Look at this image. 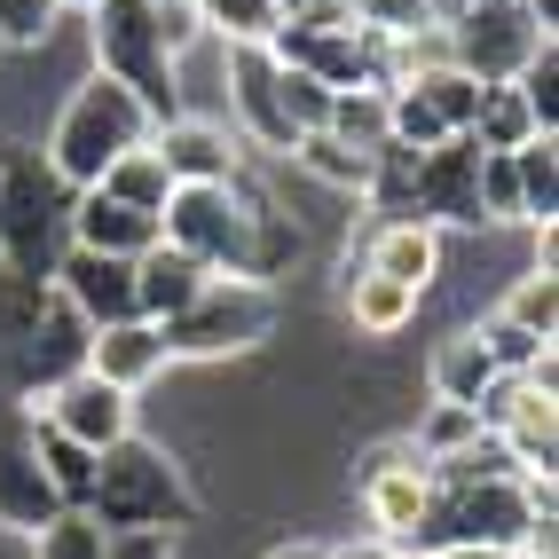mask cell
I'll list each match as a JSON object with an SVG mask.
<instances>
[{
    "mask_svg": "<svg viewBox=\"0 0 559 559\" xmlns=\"http://www.w3.org/2000/svg\"><path fill=\"white\" fill-rule=\"evenodd\" d=\"M95 528H158V536H181L198 520V489H190V473H181L166 457V441H142L127 433L119 450H103L95 457V489L80 504Z\"/></svg>",
    "mask_w": 559,
    "mask_h": 559,
    "instance_id": "1",
    "label": "cell"
},
{
    "mask_svg": "<svg viewBox=\"0 0 559 559\" xmlns=\"http://www.w3.org/2000/svg\"><path fill=\"white\" fill-rule=\"evenodd\" d=\"M151 127H158V119H151V110H142L119 80L87 71V80L71 87V103L56 110V127H48V174L80 198V190H95V181L119 166L127 151H142Z\"/></svg>",
    "mask_w": 559,
    "mask_h": 559,
    "instance_id": "2",
    "label": "cell"
},
{
    "mask_svg": "<svg viewBox=\"0 0 559 559\" xmlns=\"http://www.w3.org/2000/svg\"><path fill=\"white\" fill-rule=\"evenodd\" d=\"M87 40H95V71L119 80L151 119H181V63L166 56V24L151 0H103L87 16Z\"/></svg>",
    "mask_w": 559,
    "mask_h": 559,
    "instance_id": "3",
    "label": "cell"
},
{
    "mask_svg": "<svg viewBox=\"0 0 559 559\" xmlns=\"http://www.w3.org/2000/svg\"><path fill=\"white\" fill-rule=\"evenodd\" d=\"M276 331V284H252V276H205L198 300L158 323V340L174 362H221V355H245Z\"/></svg>",
    "mask_w": 559,
    "mask_h": 559,
    "instance_id": "4",
    "label": "cell"
},
{
    "mask_svg": "<svg viewBox=\"0 0 559 559\" xmlns=\"http://www.w3.org/2000/svg\"><path fill=\"white\" fill-rule=\"evenodd\" d=\"M536 528V504L520 480H457V489H433L426 520H418V544L409 551H450V544H497L520 551Z\"/></svg>",
    "mask_w": 559,
    "mask_h": 559,
    "instance_id": "5",
    "label": "cell"
},
{
    "mask_svg": "<svg viewBox=\"0 0 559 559\" xmlns=\"http://www.w3.org/2000/svg\"><path fill=\"white\" fill-rule=\"evenodd\" d=\"M56 520H63V497L48 489V465H40V418L24 402H0V528L40 536Z\"/></svg>",
    "mask_w": 559,
    "mask_h": 559,
    "instance_id": "6",
    "label": "cell"
},
{
    "mask_svg": "<svg viewBox=\"0 0 559 559\" xmlns=\"http://www.w3.org/2000/svg\"><path fill=\"white\" fill-rule=\"evenodd\" d=\"M40 426H56L63 441H80V450H119V441L134 433V394H119V386H103L95 370H71V379H56V386H40L24 402Z\"/></svg>",
    "mask_w": 559,
    "mask_h": 559,
    "instance_id": "7",
    "label": "cell"
},
{
    "mask_svg": "<svg viewBox=\"0 0 559 559\" xmlns=\"http://www.w3.org/2000/svg\"><path fill=\"white\" fill-rule=\"evenodd\" d=\"M441 40H450V63L473 71L480 87H504L536 48H551L544 32L528 24V9H520V0H512V9H465L457 24H441Z\"/></svg>",
    "mask_w": 559,
    "mask_h": 559,
    "instance_id": "8",
    "label": "cell"
},
{
    "mask_svg": "<svg viewBox=\"0 0 559 559\" xmlns=\"http://www.w3.org/2000/svg\"><path fill=\"white\" fill-rule=\"evenodd\" d=\"M151 151H158V166L174 174V190H221V181H245V142H237V127L198 119V110L158 119V127H151Z\"/></svg>",
    "mask_w": 559,
    "mask_h": 559,
    "instance_id": "9",
    "label": "cell"
},
{
    "mask_svg": "<svg viewBox=\"0 0 559 559\" xmlns=\"http://www.w3.org/2000/svg\"><path fill=\"white\" fill-rule=\"evenodd\" d=\"M284 63L269 48H229V110H237V142L245 151H276L292 158V142H300V127H292V110L276 95Z\"/></svg>",
    "mask_w": 559,
    "mask_h": 559,
    "instance_id": "10",
    "label": "cell"
},
{
    "mask_svg": "<svg viewBox=\"0 0 559 559\" xmlns=\"http://www.w3.org/2000/svg\"><path fill=\"white\" fill-rule=\"evenodd\" d=\"M56 292H63V308L80 316L87 331L134 323V260H103V252H71V245H63Z\"/></svg>",
    "mask_w": 559,
    "mask_h": 559,
    "instance_id": "11",
    "label": "cell"
},
{
    "mask_svg": "<svg viewBox=\"0 0 559 559\" xmlns=\"http://www.w3.org/2000/svg\"><path fill=\"white\" fill-rule=\"evenodd\" d=\"M418 221H480V142L450 134L441 151H418Z\"/></svg>",
    "mask_w": 559,
    "mask_h": 559,
    "instance_id": "12",
    "label": "cell"
},
{
    "mask_svg": "<svg viewBox=\"0 0 559 559\" xmlns=\"http://www.w3.org/2000/svg\"><path fill=\"white\" fill-rule=\"evenodd\" d=\"M63 237H71V252L142 260V252L158 245V221L134 213V205H119V198H103V190H80V198H71V213H63Z\"/></svg>",
    "mask_w": 559,
    "mask_h": 559,
    "instance_id": "13",
    "label": "cell"
},
{
    "mask_svg": "<svg viewBox=\"0 0 559 559\" xmlns=\"http://www.w3.org/2000/svg\"><path fill=\"white\" fill-rule=\"evenodd\" d=\"M166 340H158V323H110V331H87V362L80 370H95L103 386H119V394H142L151 379H166Z\"/></svg>",
    "mask_w": 559,
    "mask_h": 559,
    "instance_id": "14",
    "label": "cell"
},
{
    "mask_svg": "<svg viewBox=\"0 0 559 559\" xmlns=\"http://www.w3.org/2000/svg\"><path fill=\"white\" fill-rule=\"evenodd\" d=\"M355 489H362V512H370V536H379V544H394V551L418 544V520H426V504H433V473H426V465L370 473V480H355Z\"/></svg>",
    "mask_w": 559,
    "mask_h": 559,
    "instance_id": "15",
    "label": "cell"
},
{
    "mask_svg": "<svg viewBox=\"0 0 559 559\" xmlns=\"http://www.w3.org/2000/svg\"><path fill=\"white\" fill-rule=\"evenodd\" d=\"M362 269L426 300V284L441 276V229H426V221H379L362 245Z\"/></svg>",
    "mask_w": 559,
    "mask_h": 559,
    "instance_id": "16",
    "label": "cell"
},
{
    "mask_svg": "<svg viewBox=\"0 0 559 559\" xmlns=\"http://www.w3.org/2000/svg\"><path fill=\"white\" fill-rule=\"evenodd\" d=\"M213 269H198L190 252H174V245H151L134 260V316L142 323H166V316H181L198 300V284H205Z\"/></svg>",
    "mask_w": 559,
    "mask_h": 559,
    "instance_id": "17",
    "label": "cell"
},
{
    "mask_svg": "<svg viewBox=\"0 0 559 559\" xmlns=\"http://www.w3.org/2000/svg\"><path fill=\"white\" fill-rule=\"evenodd\" d=\"M489 379H504V370L489 362V347L473 340V331H450V340H433V355H426V386H433V402H480L489 394Z\"/></svg>",
    "mask_w": 559,
    "mask_h": 559,
    "instance_id": "18",
    "label": "cell"
},
{
    "mask_svg": "<svg viewBox=\"0 0 559 559\" xmlns=\"http://www.w3.org/2000/svg\"><path fill=\"white\" fill-rule=\"evenodd\" d=\"M347 323H355V340H402L418 323V292H402L370 269H347Z\"/></svg>",
    "mask_w": 559,
    "mask_h": 559,
    "instance_id": "19",
    "label": "cell"
},
{
    "mask_svg": "<svg viewBox=\"0 0 559 559\" xmlns=\"http://www.w3.org/2000/svg\"><path fill=\"white\" fill-rule=\"evenodd\" d=\"M512 181H520V221H528V229H559V134L520 142Z\"/></svg>",
    "mask_w": 559,
    "mask_h": 559,
    "instance_id": "20",
    "label": "cell"
},
{
    "mask_svg": "<svg viewBox=\"0 0 559 559\" xmlns=\"http://www.w3.org/2000/svg\"><path fill=\"white\" fill-rule=\"evenodd\" d=\"M190 9H198V32L221 48H269L284 24V0H190Z\"/></svg>",
    "mask_w": 559,
    "mask_h": 559,
    "instance_id": "21",
    "label": "cell"
},
{
    "mask_svg": "<svg viewBox=\"0 0 559 559\" xmlns=\"http://www.w3.org/2000/svg\"><path fill=\"white\" fill-rule=\"evenodd\" d=\"M402 87H418V103H426L450 134H473V110H480V80H473V71H457V63H426V71H409Z\"/></svg>",
    "mask_w": 559,
    "mask_h": 559,
    "instance_id": "22",
    "label": "cell"
},
{
    "mask_svg": "<svg viewBox=\"0 0 559 559\" xmlns=\"http://www.w3.org/2000/svg\"><path fill=\"white\" fill-rule=\"evenodd\" d=\"M95 190H103V198H119V205H134V213H151V221H158V213H166V198H174V174L158 166V151H151V142H142V151H127L119 166H110V174L95 181Z\"/></svg>",
    "mask_w": 559,
    "mask_h": 559,
    "instance_id": "23",
    "label": "cell"
},
{
    "mask_svg": "<svg viewBox=\"0 0 559 559\" xmlns=\"http://www.w3.org/2000/svg\"><path fill=\"white\" fill-rule=\"evenodd\" d=\"M292 166H308L323 190H347V198H362V181H370V151H347V142L323 134V127L292 142Z\"/></svg>",
    "mask_w": 559,
    "mask_h": 559,
    "instance_id": "24",
    "label": "cell"
},
{
    "mask_svg": "<svg viewBox=\"0 0 559 559\" xmlns=\"http://www.w3.org/2000/svg\"><path fill=\"white\" fill-rule=\"evenodd\" d=\"M473 142L480 151H520V142H536V119L528 103H520V87H480V110H473Z\"/></svg>",
    "mask_w": 559,
    "mask_h": 559,
    "instance_id": "25",
    "label": "cell"
},
{
    "mask_svg": "<svg viewBox=\"0 0 559 559\" xmlns=\"http://www.w3.org/2000/svg\"><path fill=\"white\" fill-rule=\"evenodd\" d=\"M323 134H340L347 151H379V142H386V95H379V87H347V95H331Z\"/></svg>",
    "mask_w": 559,
    "mask_h": 559,
    "instance_id": "26",
    "label": "cell"
},
{
    "mask_svg": "<svg viewBox=\"0 0 559 559\" xmlns=\"http://www.w3.org/2000/svg\"><path fill=\"white\" fill-rule=\"evenodd\" d=\"M40 465H48V489L63 497V512H80L87 489H95V450H80V441H63L56 426H40Z\"/></svg>",
    "mask_w": 559,
    "mask_h": 559,
    "instance_id": "27",
    "label": "cell"
},
{
    "mask_svg": "<svg viewBox=\"0 0 559 559\" xmlns=\"http://www.w3.org/2000/svg\"><path fill=\"white\" fill-rule=\"evenodd\" d=\"M504 323H520V331H536V340H551L559 331V276H544V269H528L512 292H504V308H497Z\"/></svg>",
    "mask_w": 559,
    "mask_h": 559,
    "instance_id": "28",
    "label": "cell"
},
{
    "mask_svg": "<svg viewBox=\"0 0 559 559\" xmlns=\"http://www.w3.org/2000/svg\"><path fill=\"white\" fill-rule=\"evenodd\" d=\"M480 433V418H473V409L465 402H433L426 409V418H418V433H409V450H418L426 465H441V457H450V450H465V441Z\"/></svg>",
    "mask_w": 559,
    "mask_h": 559,
    "instance_id": "29",
    "label": "cell"
},
{
    "mask_svg": "<svg viewBox=\"0 0 559 559\" xmlns=\"http://www.w3.org/2000/svg\"><path fill=\"white\" fill-rule=\"evenodd\" d=\"M512 87H520V103H528L536 134H559V48H536L528 63L512 71Z\"/></svg>",
    "mask_w": 559,
    "mask_h": 559,
    "instance_id": "30",
    "label": "cell"
},
{
    "mask_svg": "<svg viewBox=\"0 0 559 559\" xmlns=\"http://www.w3.org/2000/svg\"><path fill=\"white\" fill-rule=\"evenodd\" d=\"M473 340L489 347V362H497V370H512V379H528V370L551 355V340H536V331H520V323H504V316L473 323Z\"/></svg>",
    "mask_w": 559,
    "mask_h": 559,
    "instance_id": "31",
    "label": "cell"
},
{
    "mask_svg": "<svg viewBox=\"0 0 559 559\" xmlns=\"http://www.w3.org/2000/svg\"><path fill=\"white\" fill-rule=\"evenodd\" d=\"M63 9L56 0H0V48H48Z\"/></svg>",
    "mask_w": 559,
    "mask_h": 559,
    "instance_id": "32",
    "label": "cell"
},
{
    "mask_svg": "<svg viewBox=\"0 0 559 559\" xmlns=\"http://www.w3.org/2000/svg\"><path fill=\"white\" fill-rule=\"evenodd\" d=\"M480 221H520V181H512V151H480Z\"/></svg>",
    "mask_w": 559,
    "mask_h": 559,
    "instance_id": "33",
    "label": "cell"
},
{
    "mask_svg": "<svg viewBox=\"0 0 559 559\" xmlns=\"http://www.w3.org/2000/svg\"><path fill=\"white\" fill-rule=\"evenodd\" d=\"M32 544H40V559H103V528L87 512H63L56 528H40Z\"/></svg>",
    "mask_w": 559,
    "mask_h": 559,
    "instance_id": "34",
    "label": "cell"
},
{
    "mask_svg": "<svg viewBox=\"0 0 559 559\" xmlns=\"http://www.w3.org/2000/svg\"><path fill=\"white\" fill-rule=\"evenodd\" d=\"M276 95H284V110H292V127H300V134H316V127H323V110H331V95L308 80V71H292V63H284Z\"/></svg>",
    "mask_w": 559,
    "mask_h": 559,
    "instance_id": "35",
    "label": "cell"
},
{
    "mask_svg": "<svg viewBox=\"0 0 559 559\" xmlns=\"http://www.w3.org/2000/svg\"><path fill=\"white\" fill-rule=\"evenodd\" d=\"M103 559H174V536H158V528H110Z\"/></svg>",
    "mask_w": 559,
    "mask_h": 559,
    "instance_id": "36",
    "label": "cell"
},
{
    "mask_svg": "<svg viewBox=\"0 0 559 559\" xmlns=\"http://www.w3.org/2000/svg\"><path fill=\"white\" fill-rule=\"evenodd\" d=\"M323 559H402V551L379 544V536H362V544H323Z\"/></svg>",
    "mask_w": 559,
    "mask_h": 559,
    "instance_id": "37",
    "label": "cell"
},
{
    "mask_svg": "<svg viewBox=\"0 0 559 559\" xmlns=\"http://www.w3.org/2000/svg\"><path fill=\"white\" fill-rule=\"evenodd\" d=\"M433 559H520V551H497V544H450V551H433Z\"/></svg>",
    "mask_w": 559,
    "mask_h": 559,
    "instance_id": "38",
    "label": "cell"
},
{
    "mask_svg": "<svg viewBox=\"0 0 559 559\" xmlns=\"http://www.w3.org/2000/svg\"><path fill=\"white\" fill-rule=\"evenodd\" d=\"M269 559H323V544H276Z\"/></svg>",
    "mask_w": 559,
    "mask_h": 559,
    "instance_id": "39",
    "label": "cell"
},
{
    "mask_svg": "<svg viewBox=\"0 0 559 559\" xmlns=\"http://www.w3.org/2000/svg\"><path fill=\"white\" fill-rule=\"evenodd\" d=\"M56 9H63V16H95V9H103V0H56Z\"/></svg>",
    "mask_w": 559,
    "mask_h": 559,
    "instance_id": "40",
    "label": "cell"
},
{
    "mask_svg": "<svg viewBox=\"0 0 559 559\" xmlns=\"http://www.w3.org/2000/svg\"><path fill=\"white\" fill-rule=\"evenodd\" d=\"M402 559H433V551H402Z\"/></svg>",
    "mask_w": 559,
    "mask_h": 559,
    "instance_id": "41",
    "label": "cell"
}]
</instances>
